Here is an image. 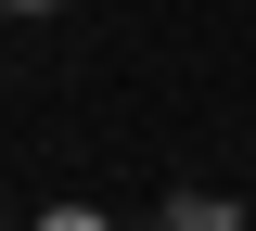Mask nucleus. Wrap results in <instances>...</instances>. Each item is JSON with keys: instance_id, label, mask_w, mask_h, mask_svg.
I'll use <instances>...</instances> for the list:
<instances>
[{"instance_id": "obj_3", "label": "nucleus", "mask_w": 256, "mask_h": 231, "mask_svg": "<svg viewBox=\"0 0 256 231\" xmlns=\"http://www.w3.org/2000/svg\"><path fill=\"white\" fill-rule=\"evenodd\" d=\"M13 13H52V0H13Z\"/></svg>"}, {"instance_id": "obj_2", "label": "nucleus", "mask_w": 256, "mask_h": 231, "mask_svg": "<svg viewBox=\"0 0 256 231\" xmlns=\"http://www.w3.org/2000/svg\"><path fill=\"white\" fill-rule=\"evenodd\" d=\"M38 231H116V218H102V205H52Z\"/></svg>"}, {"instance_id": "obj_1", "label": "nucleus", "mask_w": 256, "mask_h": 231, "mask_svg": "<svg viewBox=\"0 0 256 231\" xmlns=\"http://www.w3.org/2000/svg\"><path fill=\"white\" fill-rule=\"evenodd\" d=\"M166 231H244V205H205V193H180V205H166Z\"/></svg>"}]
</instances>
